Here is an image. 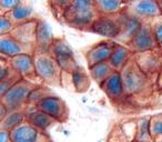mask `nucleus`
Masks as SVG:
<instances>
[{
	"label": "nucleus",
	"mask_w": 162,
	"mask_h": 142,
	"mask_svg": "<svg viewBox=\"0 0 162 142\" xmlns=\"http://www.w3.org/2000/svg\"><path fill=\"white\" fill-rule=\"evenodd\" d=\"M120 74L127 99H151L153 92L156 91V80L148 77L144 72L140 70L133 57L128 62V65L120 71Z\"/></svg>",
	"instance_id": "f257e3e1"
},
{
	"label": "nucleus",
	"mask_w": 162,
	"mask_h": 142,
	"mask_svg": "<svg viewBox=\"0 0 162 142\" xmlns=\"http://www.w3.org/2000/svg\"><path fill=\"white\" fill-rule=\"evenodd\" d=\"M62 11L66 22L77 29H89L98 16L94 0H72Z\"/></svg>",
	"instance_id": "f03ea898"
},
{
	"label": "nucleus",
	"mask_w": 162,
	"mask_h": 142,
	"mask_svg": "<svg viewBox=\"0 0 162 142\" xmlns=\"http://www.w3.org/2000/svg\"><path fill=\"white\" fill-rule=\"evenodd\" d=\"M35 72L42 83L49 86L61 84L62 71L49 52H33Z\"/></svg>",
	"instance_id": "7ed1b4c3"
},
{
	"label": "nucleus",
	"mask_w": 162,
	"mask_h": 142,
	"mask_svg": "<svg viewBox=\"0 0 162 142\" xmlns=\"http://www.w3.org/2000/svg\"><path fill=\"white\" fill-rule=\"evenodd\" d=\"M36 86L37 83L35 82H31L26 79H19L0 99V101L5 106L7 111L25 109L27 106V100L30 91Z\"/></svg>",
	"instance_id": "20e7f679"
},
{
	"label": "nucleus",
	"mask_w": 162,
	"mask_h": 142,
	"mask_svg": "<svg viewBox=\"0 0 162 142\" xmlns=\"http://www.w3.org/2000/svg\"><path fill=\"white\" fill-rule=\"evenodd\" d=\"M48 52L55 59V61L57 62L62 72L70 73L78 66L76 62L75 52L66 39L56 38L52 45L50 46Z\"/></svg>",
	"instance_id": "39448f33"
},
{
	"label": "nucleus",
	"mask_w": 162,
	"mask_h": 142,
	"mask_svg": "<svg viewBox=\"0 0 162 142\" xmlns=\"http://www.w3.org/2000/svg\"><path fill=\"white\" fill-rule=\"evenodd\" d=\"M36 108L43 113L51 117L58 123H63L69 117V109L67 103L57 94L52 93L43 98Z\"/></svg>",
	"instance_id": "423d86ee"
},
{
	"label": "nucleus",
	"mask_w": 162,
	"mask_h": 142,
	"mask_svg": "<svg viewBox=\"0 0 162 142\" xmlns=\"http://www.w3.org/2000/svg\"><path fill=\"white\" fill-rule=\"evenodd\" d=\"M89 31L101 36L106 40H117L121 33V25L119 19L108 16H97L92 25L89 28Z\"/></svg>",
	"instance_id": "0eeeda50"
},
{
	"label": "nucleus",
	"mask_w": 162,
	"mask_h": 142,
	"mask_svg": "<svg viewBox=\"0 0 162 142\" xmlns=\"http://www.w3.org/2000/svg\"><path fill=\"white\" fill-rule=\"evenodd\" d=\"M126 12L138 17L143 21L162 16L158 0H128Z\"/></svg>",
	"instance_id": "6e6552de"
},
{
	"label": "nucleus",
	"mask_w": 162,
	"mask_h": 142,
	"mask_svg": "<svg viewBox=\"0 0 162 142\" xmlns=\"http://www.w3.org/2000/svg\"><path fill=\"white\" fill-rule=\"evenodd\" d=\"M127 45L133 53H142V52L157 50L158 46L153 38L152 28H151L150 22L144 21L141 29Z\"/></svg>",
	"instance_id": "1a4fd4ad"
},
{
	"label": "nucleus",
	"mask_w": 162,
	"mask_h": 142,
	"mask_svg": "<svg viewBox=\"0 0 162 142\" xmlns=\"http://www.w3.org/2000/svg\"><path fill=\"white\" fill-rule=\"evenodd\" d=\"M9 66L11 67L15 72L19 76L21 79H26L31 82L39 84L35 80H39L35 72V59L33 53H21L13 58L9 59L8 61Z\"/></svg>",
	"instance_id": "9d476101"
},
{
	"label": "nucleus",
	"mask_w": 162,
	"mask_h": 142,
	"mask_svg": "<svg viewBox=\"0 0 162 142\" xmlns=\"http://www.w3.org/2000/svg\"><path fill=\"white\" fill-rule=\"evenodd\" d=\"M10 138L12 142H49L51 138L48 133L42 132L36 127L25 121L16 129L10 131Z\"/></svg>",
	"instance_id": "9b49d317"
},
{
	"label": "nucleus",
	"mask_w": 162,
	"mask_h": 142,
	"mask_svg": "<svg viewBox=\"0 0 162 142\" xmlns=\"http://www.w3.org/2000/svg\"><path fill=\"white\" fill-rule=\"evenodd\" d=\"M133 59L140 70L150 78L157 79L162 69V56L153 51L142 52V53H133Z\"/></svg>",
	"instance_id": "f8f14e48"
},
{
	"label": "nucleus",
	"mask_w": 162,
	"mask_h": 142,
	"mask_svg": "<svg viewBox=\"0 0 162 142\" xmlns=\"http://www.w3.org/2000/svg\"><path fill=\"white\" fill-rule=\"evenodd\" d=\"M99 87L114 103H121L127 99L120 71H113L102 83L99 84Z\"/></svg>",
	"instance_id": "ddd939ff"
},
{
	"label": "nucleus",
	"mask_w": 162,
	"mask_h": 142,
	"mask_svg": "<svg viewBox=\"0 0 162 142\" xmlns=\"http://www.w3.org/2000/svg\"><path fill=\"white\" fill-rule=\"evenodd\" d=\"M35 47L27 46L19 42L10 33L0 36V57L5 59H11L21 53H33Z\"/></svg>",
	"instance_id": "4468645a"
},
{
	"label": "nucleus",
	"mask_w": 162,
	"mask_h": 142,
	"mask_svg": "<svg viewBox=\"0 0 162 142\" xmlns=\"http://www.w3.org/2000/svg\"><path fill=\"white\" fill-rule=\"evenodd\" d=\"M36 42H35V52H48L50 46L52 45L56 37L50 23L46 20L38 18L36 19Z\"/></svg>",
	"instance_id": "2eb2a0df"
},
{
	"label": "nucleus",
	"mask_w": 162,
	"mask_h": 142,
	"mask_svg": "<svg viewBox=\"0 0 162 142\" xmlns=\"http://www.w3.org/2000/svg\"><path fill=\"white\" fill-rule=\"evenodd\" d=\"M114 41L110 40H102L100 42H97L88 48L86 51V61L88 63V67H90L96 63L100 62H108L109 58L112 52Z\"/></svg>",
	"instance_id": "dca6fc26"
},
{
	"label": "nucleus",
	"mask_w": 162,
	"mask_h": 142,
	"mask_svg": "<svg viewBox=\"0 0 162 142\" xmlns=\"http://www.w3.org/2000/svg\"><path fill=\"white\" fill-rule=\"evenodd\" d=\"M119 16H120L119 21L121 25V33L118 40L120 42H123V43H128L141 29L144 21L138 17L126 12V11Z\"/></svg>",
	"instance_id": "f3484780"
},
{
	"label": "nucleus",
	"mask_w": 162,
	"mask_h": 142,
	"mask_svg": "<svg viewBox=\"0 0 162 142\" xmlns=\"http://www.w3.org/2000/svg\"><path fill=\"white\" fill-rule=\"evenodd\" d=\"M136 119H130L118 123L109 133L108 142H134Z\"/></svg>",
	"instance_id": "a211bd4d"
},
{
	"label": "nucleus",
	"mask_w": 162,
	"mask_h": 142,
	"mask_svg": "<svg viewBox=\"0 0 162 142\" xmlns=\"http://www.w3.org/2000/svg\"><path fill=\"white\" fill-rule=\"evenodd\" d=\"M26 111V121L36 127L37 129H39L42 132L48 133L49 130L53 128L56 124H59L56 120H53L51 117L43 113L42 111L38 110L36 106H27L25 108Z\"/></svg>",
	"instance_id": "6ab92c4d"
},
{
	"label": "nucleus",
	"mask_w": 162,
	"mask_h": 142,
	"mask_svg": "<svg viewBox=\"0 0 162 142\" xmlns=\"http://www.w3.org/2000/svg\"><path fill=\"white\" fill-rule=\"evenodd\" d=\"M132 57L133 52L128 46L122 45L120 42H114L112 52L108 62L114 71H121L132 59Z\"/></svg>",
	"instance_id": "aec40b11"
},
{
	"label": "nucleus",
	"mask_w": 162,
	"mask_h": 142,
	"mask_svg": "<svg viewBox=\"0 0 162 142\" xmlns=\"http://www.w3.org/2000/svg\"><path fill=\"white\" fill-rule=\"evenodd\" d=\"M36 19H31L29 21H27V22L16 25L13 27L12 31L10 32V35L12 36L13 38H16L19 42L23 43V45L33 46L35 47V42H36V37H35Z\"/></svg>",
	"instance_id": "412c9836"
},
{
	"label": "nucleus",
	"mask_w": 162,
	"mask_h": 142,
	"mask_svg": "<svg viewBox=\"0 0 162 142\" xmlns=\"http://www.w3.org/2000/svg\"><path fill=\"white\" fill-rule=\"evenodd\" d=\"M128 0H94V9L98 16L113 17L127 9Z\"/></svg>",
	"instance_id": "4be33fe9"
},
{
	"label": "nucleus",
	"mask_w": 162,
	"mask_h": 142,
	"mask_svg": "<svg viewBox=\"0 0 162 142\" xmlns=\"http://www.w3.org/2000/svg\"><path fill=\"white\" fill-rule=\"evenodd\" d=\"M69 77H70V81H71L73 90L76 92L82 93V92H86L90 88L91 78L89 76V73L81 66H77L69 73Z\"/></svg>",
	"instance_id": "5701e85b"
},
{
	"label": "nucleus",
	"mask_w": 162,
	"mask_h": 142,
	"mask_svg": "<svg viewBox=\"0 0 162 142\" xmlns=\"http://www.w3.org/2000/svg\"><path fill=\"white\" fill-rule=\"evenodd\" d=\"M6 16L16 26V25H20V23L27 22V21L33 19V8L28 3L22 2L16 8H13L11 11L6 13Z\"/></svg>",
	"instance_id": "b1692460"
},
{
	"label": "nucleus",
	"mask_w": 162,
	"mask_h": 142,
	"mask_svg": "<svg viewBox=\"0 0 162 142\" xmlns=\"http://www.w3.org/2000/svg\"><path fill=\"white\" fill-rule=\"evenodd\" d=\"M25 121H26V111H25V109L8 111L5 118L2 119V121L0 122V129L7 130L10 132Z\"/></svg>",
	"instance_id": "393cba45"
},
{
	"label": "nucleus",
	"mask_w": 162,
	"mask_h": 142,
	"mask_svg": "<svg viewBox=\"0 0 162 142\" xmlns=\"http://www.w3.org/2000/svg\"><path fill=\"white\" fill-rule=\"evenodd\" d=\"M150 118L151 116L141 117L136 119V137L134 142H152L150 131Z\"/></svg>",
	"instance_id": "a878e982"
},
{
	"label": "nucleus",
	"mask_w": 162,
	"mask_h": 142,
	"mask_svg": "<svg viewBox=\"0 0 162 142\" xmlns=\"http://www.w3.org/2000/svg\"><path fill=\"white\" fill-rule=\"evenodd\" d=\"M113 71L114 70L111 68L109 62H100L88 67V73L90 76L91 80H93L98 84L102 83Z\"/></svg>",
	"instance_id": "bb28decb"
},
{
	"label": "nucleus",
	"mask_w": 162,
	"mask_h": 142,
	"mask_svg": "<svg viewBox=\"0 0 162 142\" xmlns=\"http://www.w3.org/2000/svg\"><path fill=\"white\" fill-rule=\"evenodd\" d=\"M52 93H53V92H52L48 87H46V86H43V84H41V83L37 84L36 87L30 91L29 96H28V100H27V106H36L43 98H46L47 96L52 94Z\"/></svg>",
	"instance_id": "cd10ccee"
},
{
	"label": "nucleus",
	"mask_w": 162,
	"mask_h": 142,
	"mask_svg": "<svg viewBox=\"0 0 162 142\" xmlns=\"http://www.w3.org/2000/svg\"><path fill=\"white\" fill-rule=\"evenodd\" d=\"M150 131H151V137H152L153 141L162 138V113L151 116V118H150Z\"/></svg>",
	"instance_id": "c85d7f7f"
},
{
	"label": "nucleus",
	"mask_w": 162,
	"mask_h": 142,
	"mask_svg": "<svg viewBox=\"0 0 162 142\" xmlns=\"http://www.w3.org/2000/svg\"><path fill=\"white\" fill-rule=\"evenodd\" d=\"M8 61H9V60H2V61H0V81L7 80V79H10V78L18 76V74L11 69V67L9 66ZM18 77H19V76H18Z\"/></svg>",
	"instance_id": "c756f323"
},
{
	"label": "nucleus",
	"mask_w": 162,
	"mask_h": 142,
	"mask_svg": "<svg viewBox=\"0 0 162 142\" xmlns=\"http://www.w3.org/2000/svg\"><path fill=\"white\" fill-rule=\"evenodd\" d=\"M152 28L153 38L156 40L157 46L160 50H162V20H158L154 23H150Z\"/></svg>",
	"instance_id": "7c9ffc66"
},
{
	"label": "nucleus",
	"mask_w": 162,
	"mask_h": 142,
	"mask_svg": "<svg viewBox=\"0 0 162 142\" xmlns=\"http://www.w3.org/2000/svg\"><path fill=\"white\" fill-rule=\"evenodd\" d=\"M13 27H15V25L10 21L9 18H8L6 15L1 13V15H0V36L10 33L12 31Z\"/></svg>",
	"instance_id": "2f4dec72"
},
{
	"label": "nucleus",
	"mask_w": 162,
	"mask_h": 142,
	"mask_svg": "<svg viewBox=\"0 0 162 142\" xmlns=\"http://www.w3.org/2000/svg\"><path fill=\"white\" fill-rule=\"evenodd\" d=\"M22 2V0H0V11L1 13L6 15Z\"/></svg>",
	"instance_id": "473e14b6"
},
{
	"label": "nucleus",
	"mask_w": 162,
	"mask_h": 142,
	"mask_svg": "<svg viewBox=\"0 0 162 142\" xmlns=\"http://www.w3.org/2000/svg\"><path fill=\"white\" fill-rule=\"evenodd\" d=\"M19 79H21V78L16 76V77H12V78H10V79H7V80L0 81V99L8 92V90H9L10 88L12 87L13 84L16 83Z\"/></svg>",
	"instance_id": "72a5a7b5"
},
{
	"label": "nucleus",
	"mask_w": 162,
	"mask_h": 142,
	"mask_svg": "<svg viewBox=\"0 0 162 142\" xmlns=\"http://www.w3.org/2000/svg\"><path fill=\"white\" fill-rule=\"evenodd\" d=\"M151 106L153 108H162V90H156L151 97Z\"/></svg>",
	"instance_id": "f704fd0d"
},
{
	"label": "nucleus",
	"mask_w": 162,
	"mask_h": 142,
	"mask_svg": "<svg viewBox=\"0 0 162 142\" xmlns=\"http://www.w3.org/2000/svg\"><path fill=\"white\" fill-rule=\"evenodd\" d=\"M72 0H49V3L50 6L53 7V8H57V9L63 10L65 8L71 3Z\"/></svg>",
	"instance_id": "c9c22d12"
},
{
	"label": "nucleus",
	"mask_w": 162,
	"mask_h": 142,
	"mask_svg": "<svg viewBox=\"0 0 162 142\" xmlns=\"http://www.w3.org/2000/svg\"><path fill=\"white\" fill-rule=\"evenodd\" d=\"M0 142H12L10 138V132L7 130L0 129Z\"/></svg>",
	"instance_id": "e433bc0d"
},
{
	"label": "nucleus",
	"mask_w": 162,
	"mask_h": 142,
	"mask_svg": "<svg viewBox=\"0 0 162 142\" xmlns=\"http://www.w3.org/2000/svg\"><path fill=\"white\" fill-rule=\"evenodd\" d=\"M156 90H162V69L156 79Z\"/></svg>",
	"instance_id": "4c0bfd02"
},
{
	"label": "nucleus",
	"mask_w": 162,
	"mask_h": 142,
	"mask_svg": "<svg viewBox=\"0 0 162 142\" xmlns=\"http://www.w3.org/2000/svg\"><path fill=\"white\" fill-rule=\"evenodd\" d=\"M7 109L5 108V106H3L2 103H1V101H0V122L2 121V119L5 118V116L7 114Z\"/></svg>",
	"instance_id": "58836bf2"
},
{
	"label": "nucleus",
	"mask_w": 162,
	"mask_h": 142,
	"mask_svg": "<svg viewBox=\"0 0 162 142\" xmlns=\"http://www.w3.org/2000/svg\"><path fill=\"white\" fill-rule=\"evenodd\" d=\"M159 5H160V8H161V11H162V0H159Z\"/></svg>",
	"instance_id": "ea45409f"
},
{
	"label": "nucleus",
	"mask_w": 162,
	"mask_h": 142,
	"mask_svg": "<svg viewBox=\"0 0 162 142\" xmlns=\"http://www.w3.org/2000/svg\"><path fill=\"white\" fill-rule=\"evenodd\" d=\"M153 142H162V138H160V139H158V140H154Z\"/></svg>",
	"instance_id": "a19ab883"
},
{
	"label": "nucleus",
	"mask_w": 162,
	"mask_h": 142,
	"mask_svg": "<svg viewBox=\"0 0 162 142\" xmlns=\"http://www.w3.org/2000/svg\"><path fill=\"white\" fill-rule=\"evenodd\" d=\"M2 60H8V59H5V58H2V57H0V61H2Z\"/></svg>",
	"instance_id": "79ce46f5"
},
{
	"label": "nucleus",
	"mask_w": 162,
	"mask_h": 142,
	"mask_svg": "<svg viewBox=\"0 0 162 142\" xmlns=\"http://www.w3.org/2000/svg\"><path fill=\"white\" fill-rule=\"evenodd\" d=\"M49 142H53V141H52V140H51V141H49Z\"/></svg>",
	"instance_id": "37998d69"
},
{
	"label": "nucleus",
	"mask_w": 162,
	"mask_h": 142,
	"mask_svg": "<svg viewBox=\"0 0 162 142\" xmlns=\"http://www.w3.org/2000/svg\"><path fill=\"white\" fill-rule=\"evenodd\" d=\"M0 15H1V11H0Z\"/></svg>",
	"instance_id": "c03bdc74"
},
{
	"label": "nucleus",
	"mask_w": 162,
	"mask_h": 142,
	"mask_svg": "<svg viewBox=\"0 0 162 142\" xmlns=\"http://www.w3.org/2000/svg\"><path fill=\"white\" fill-rule=\"evenodd\" d=\"M158 1H159V0H158Z\"/></svg>",
	"instance_id": "a18cd8bd"
}]
</instances>
